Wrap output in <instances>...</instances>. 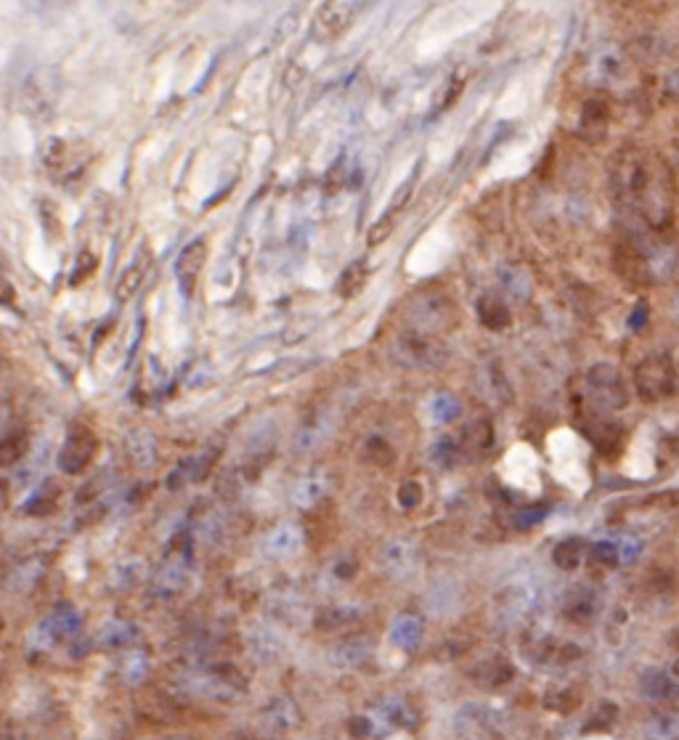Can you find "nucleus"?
<instances>
[{
	"mask_svg": "<svg viewBox=\"0 0 679 740\" xmlns=\"http://www.w3.org/2000/svg\"><path fill=\"white\" fill-rule=\"evenodd\" d=\"M127 449H130L133 462H135L141 470H146V467H151V465L157 462V441H154V436L146 433V430H133L130 438H127Z\"/></svg>",
	"mask_w": 679,
	"mask_h": 740,
	"instance_id": "nucleus-25",
	"label": "nucleus"
},
{
	"mask_svg": "<svg viewBox=\"0 0 679 740\" xmlns=\"http://www.w3.org/2000/svg\"><path fill=\"white\" fill-rule=\"evenodd\" d=\"M675 311L679 313V295H677V300H675Z\"/></svg>",
	"mask_w": 679,
	"mask_h": 740,
	"instance_id": "nucleus-45",
	"label": "nucleus"
},
{
	"mask_svg": "<svg viewBox=\"0 0 679 740\" xmlns=\"http://www.w3.org/2000/svg\"><path fill=\"white\" fill-rule=\"evenodd\" d=\"M587 382L592 388L595 396H600L606 401V406H624V396L619 390V372L611 364H600L595 369H590Z\"/></svg>",
	"mask_w": 679,
	"mask_h": 740,
	"instance_id": "nucleus-14",
	"label": "nucleus"
},
{
	"mask_svg": "<svg viewBox=\"0 0 679 740\" xmlns=\"http://www.w3.org/2000/svg\"><path fill=\"white\" fill-rule=\"evenodd\" d=\"M258 722H260V730H263L266 738H284V736H289L300 728L303 717H300V709L292 698L276 696L260 709Z\"/></svg>",
	"mask_w": 679,
	"mask_h": 740,
	"instance_id": "nucleus-4",
	"label": "nucleus"
},
{
	"mask_svg": "<svg viewBox=\"0 0 679 740\" xmlns=\"http://www.w3.org/2000/svg\"><path fill=\"white\" fill-rule=\"evenodd\" d=\"M390 643L398 651H414L422 643V621L412 613H404L390 627Z\"/></svg>",
	"mask_w": 679,
	"mask_h": 740,
	"instance_id": "nucleus-22",
	"label": "nucleus"
},
{
	"mask_svg": "<svg viewBox=\"0 0 679 740\" xmlns=\"http://www.w3.org/2000/svg\"><path fill=\"white\" fill-rule=\"evenodd\" d=\"M669 85H672V88H675V90L679 93V69L675 72V74H672V77H669Z\"/></svg>",
	"mask_w": 679,
	"mask_h": 740,
	"instance_id": "nucleus-43",
	"label": "nucleus"
},
{
	"mask_svg": "<svg viewBox=\"0 0 679 740\" xmlns=\"http://www.w3.org/2000/svg\"><path fill=\"white\" fill-rule=\"evenodd\" d=\"M390 234H393V220L385 215V218L374 220V226L369 228V242H372V244H380V242H385Z\"/></svg>",
	"mask_w": 679,
	"mask_h": 740,
	"instance_id": "nucleus-40",
	"label": "nucleus"
},
{
	"mask_svg": "<svg viewBox=\"0 0 679 740\" xmlns=\"http://www.w3.org/2000/svg\"><path fill=\"white\" fill-rule=\"evenodd\" d=\"M645 736H648L651 740H679L677 712L656 714L653 720H648V725H645Z\"/></svg>",
	"mask_w": 679,
	"mask_h": 740,
	"instance_id": "nucleus-28",
	"label": "nucleus"
},
{
	"mask_svg": "<svg viewBox=\"0 0 679 740\" xmlns=\"http://www.w3.org/2000/svg\"><path fill=\"white\" fill-rule=\"evenodd\" d=\"M202 260H204V242L202 239H194L189 247H183V252L178 255L175 260V276L183 287V292L189 287H194V279H197V271L202 268Z\"/></svg>",
	"mask_w": 679,
	"mask_h": 740,
	"instance_id": "nucleus-20",
	"label": "nucleus"
},
{
	"mask_svg": "<svg viewBox=\"0 0 679 740\" xmlns=\"http://www.w3.org/2000/svg\"><path fill=\"white\" fill-rule=\"evenodd\" d=\"M579 704H582V696L576 688H555L544 696V706L558 714H571L579 709Z\"/></svg>",
	"mask_w": 679,
	"mask_h": 740,
	"instance_id": "nucleus-30",
	"label": "nucleus"
},
{
	"mask_svg": "<svg viewBox=\"0 0 679 740\" xmlns=\"http://www.w3.org/2000/svg\"><path fill=\"white\" fill-rule=\"evenodd\" d=\"M244 643H247V653H250V656H252V661H258L260 667H271V664H276V661L284 656V651H287L284 637H282L276 629L263 627V624L250 627V629H247V635H244Z\"/></svg>",
	"mask_w": 679,
	"mask_h": 740,
	"instance_id": "nucleus-8",
	"label": "nucleus"
},
{
	"mask_svg": "<svg viewBox=\"0 0 679 740\" xmlns=\"http://www.w3.org/2000/svg\"><path fill=\"white\" fill-rule=\"evenodd\" d=\"M491 443V425L486 420H475L473 425L465 428L462 433V446L470 451V454H483Z\"/></svg>",
	"mask_w": 679,
	"mask_h": 740,
	"instance_id": "nucleus-29",
	"label": "nucleus"
},
{
	"mask_svg": "<svg viewBox=\"0 0 679 740\" xmlns=\"http://www.w3.org/2000/svg\"><path fill=\"white\" fill-rule=\"evenodd\" d=\"M430 462L436 467H451L457 462V443L451 438H438L433 446H430Z\"/></svg>",
	"mask_w": 679,
	"mask_h": 740,
	"instance_id": "nucleus-34",
	"label": "nucleus"
},
{
	"mask_svg": "<svg viewBox=\"0 0 679 740\" xmlns=\"http://www.w3.org/2000/svg\"><path fill=\"white\" fill-rule=\"evenodd\" d=\"M80 629H82V616L77 613V608L69 605V603H61L29 629L27 643H29L32 651L42 653V651H53L61 640L64 643L72 640Z\"/></svg>",
	"mask_w": 679,
	"mask_h": 740,
	"instance_id": "nucleus-2",
	"label": "nucleus"
},
{
	"mask_svg": "<svg viewBox=\"0 0 679 740\" xmlns=\"http://www.w3.org/2000/svg\"><path fill=\"white\" fill-rule=\"evenodd\" d=\"M372 653H374V640L367 637V635H356V637L340 643L335 648L332 659L340 669H359L372 659Z\"/></svg>",
	"mask_w": 679,
	"mask_h": 740,
	"instance_id": "nucleus-15",
	"label": "nucleus"
},
{
	"mask_svg": "<svg viewBox=\"0 0 679 740\" xmlns=\"http://www.w3.org/2000/svg\"><path fill=\"white\" fill-rule=\"evenodd\" d=\"M3 499H5V491H3V486H0V505H3Z\"/></svg>",
	"mask_w": 679,
	"mask_h": 740,
	"instance_id": "nucleus-44",
	"label": "nucleus"
},
{
	"mask_svg": "<svg viewBox=\"0 0 679 740\" xmlns=\"http://www.w3.org/2000/svg\"><path fill=\"white\" fill-rule=\"evenodd\" d=\"M141 579H143V563L138 558L122 560L112 571V587H117V590H133Z\"/></svg>",
	"mask_w": 679,
	"mask_h": 740,
	"instance_id": "nucleus-31",
	"label": "nucleus"
},
{
	"mask_svg": "<svg viewBox=\"0 0 679 740\" xmlns=\"http://www.w3.org/2000/svg\"><path fill=\"white\" fill-rule=\"evenodd\" d=\"M640 688H643V696H648L653 701H667V698L677 696V682L672 680V674L667 669H659V667L643 672Z\"/></svg>",
	"mask_w": 679,
	"mask_h": 740,
	"instance_id": "nucleus-23",
	"label": "nucleus"
},
{
	"mask_svg": "<svg viewBox=\"0 0 679 740\" xmlns=\"http://www.w3.org/2000/svg\"><path fill=\"white\" fill-rule=\"evenodd\" d=\"M595 611H598V597H595L590 590H574V592L568 595L566 605H563L566 619H571V621H576V624L590 621V619L595 616Z\"/></svg>",
	"mask_w": 679,
	"mask_h": 740,
	"instance_id": "nucleus-24",
	"label": "nucleus"
},
{
	"mask_svg": "<svg viewBox=\"0 0 679 740\" xmlns=\"http://www.w3.org/2000/svg\"><path fill=\"white\" fill-rule=\"evenodd\" d=\"M478 311H481L483 324L491 327V329H502V327L510 324V311H507L497 297H483L481 305H478Z\"/></svg>",
	"mask_w": 679,
	"mask_h": 740,
	"instance_id": "nucleus-33",
	"label": "nucleus"
},
{
	"mask_svg": "<svg viewBox=\"0 0 679 740\" xmlns=\"http://www.w3.org/2000/svg\"><path fill=\"white\" fill-rule=\"evenodd\" d=\"M544 520V510L542 507H526V510H521L518 513V528H531V526H536V523H542Z\"/></svg>",
	"mask_w": 679,
	"mask_h": 740,
	"instance_id": "nucleus-41",
	"label": "nucleus"
},
{
	"mask_svg": "<svg viewBox=\"0 0 679 740\" xmlns=\"http://www.w3.org/2000/svg\"><path fill=\"white\" fill-rule=\"evenodd\" d=\"M327 491H329V478L324 473H311L292 486V502L303 510H311L327 497Z\"/></svg>",
	"mask_w": 679,
	"mask_h": 740,
	"instance_id": "nucleus-17",
	"label": "nucleus"
},
{
	"mask_svg": "<svg viewBox=\"0 0 679 740\" xmlns=\"http://www.w3.org/2000/svg\"><path fill=\"white\" fill-rule=\"evenodd\" d=\"M93 451H96V441L88 430H77L72 433L61 451H58V470L66 473V475H77L85 470V465L93 459Z\"/></svg>",
	"mask_w": 679,
	"mask_h": 740,
	"instance_id": "nucleus-10",
	"label": "nucleus"
},
{
	"mask_svg": "<svg viewBox=\"0 0 679 740\" xmlns=\"http://www.w3.org/2000/svg\"><path fill=\"white\" fill-rule=\"evenodd\" d=\"M592 66H595V72H598L600 77H606V80H608V77H613V74L619 72V66H621V56H619L613 48H603V50L595 56V64H592Z\"/></svg>",
	"mask_w": 679,
	"mask_h": 740,
	"instance_id": "nucleus-36",
	"label": "nucleus"
},
{
	"mask_svg": "<svg viewBox=\"0 0 679 740\" xmlns=\"http://www.w3.org/2000/svg\"><path fill=\"white\" fill-rule=\"evenodd\" d=\"M422 497H425V491H422V483H420V481H406V483H401V489H398V505H401L404 510L420 507V505H422Z\"/></svg>",
	"mask_w": 679,
	"mask_h": 740,
	"instance_id": "nucleus-37",
	"label": "nucleus"
},
{
	"mask_svg": "<svg viewBox=\"0 0 679 740\" xmlns=\"http://www.w3.org/2000/svg\"><path fill=\"white\" fill-rule=\"evenodd\" d=\"M669 674H672V680L679 685V659L672 664V667H669Z\"/></svg>",
	"mask_w": 679,
	"mask_h": 740,
	"instance_id": "nucleus-42",
	"label": "nucleus"
},
{
	"mask_svg": "<svg viewBox=\"0 0 679 740\" xmlns=\"http://www.w3.org/2000/svg\"><path fill=\"white\" fill-rule=\"evenodd\" d=\"M449 252H451V244H449L446 239H441V234L433 231V234L425 236V239L417 244V250L409 255V271L430 274V271H436V268L444 266V260L449 258Z\"/></svg>",
	"mask_w": 679,
	"mask_h": 740,
	"instance_id": "nucleus-11",
	"label": "nucleus"
},
{
	"mask_svg": "<svg viewBox=\"0 0 679 740\" xmlns=\"http://www.w3.org/2000/svg\"><path fill=\"white\" fill-rule=\"evenodd\" d=\"M412 316L422 324V329H446L454 321V308L441 295L436 297L430 295L425 300H417V305H412Z\"/></svg>",
	"mask_w": 679,
	"mask_h": 740,
	"instance_id": "nucleus-13",
	"label": "nucleus"
},
{
	"mask_svg": "<svg viewBox=\"0 0 679 740\" xmlns=\"http://www.w3.org/2000/svg\"><path fill=\"white\" fill-rule=\"evenodd\" d=\"M170 740H186V738H170Z\"/></svg>",
	"mask_w": 679,
	"mask_h": 740,
	"instance_id": "nucleus-46",
	"label": "nucleus"
},
{
	"mask_svg": "<svg viewBox=\"0 0 679 740\" xmlns=\"http://www.w3.org/2000/svg\"><path fill=\"white\" fill-rule=\"evenodd\" d=\"M149 674V656L141 648H130L122 656V667H120V677L125 685H141Z\"/></svg>",
	"mask_w": 679,
	"mask_h": 740,
	"instance_id": "nucleus-27",
	"label": "nucleus"
},
{
	"mask_svg": "<svg viewBox=\"0 0 679 740\" xmlns=\"http://www.w3.org/2000/svg\"><path fill=\"white\" fill-rule=\"evenodd\" d=\"M459 412H462V404L451 393H433L425 401V420L430 425H449L459 417Z\"/></svg>",
	"mask_w": 679,
	"mask_h": 740,
	"instance_id": "nucleus-21",
	"label": "nucleus"
},
{
	"mask_svg": "<svg viewBox=\"0 0 679 740\" xmlns=\"http://www.w3.org/2000/svg\"><path fill=\"white\" fill-rule=\"evenodd\" d=\"M619 544V560L621 563H635L637 560V555H640V542L635 539V536H624L621 542H616Z\"/></svg>",
	"mask_w": 679,
	"mask_h": 740,
	"instance_id": "nucleus-39",
	"label": "nucleus"
},
{
	"mask_svg": "<svg viewBox=\"0 0 679 740\" xmlns=\"http://www.w3.org/2000/svg\"><path fill=\"white\" fill-rule=\"evenodd\" d=\"M616 720H619V706L613 701H603V704H598V709H592V714L582 725V730L584 733H606Z\"/></svg>",
	"mask_w": 679,
	"mask_h": 740,
	"instance_id": "nucleus-32",
	"label": "nucleus"
},
{
	"mask_svg": "<svg viewBox=\"0 0 679 740\" xmlns=\"http://www.w3.org/2000/svg\"><path fill=\"white\" fill-rule=\"evenodd\" d=\"M369 728H372V740L388 738L396 730H414L417 728V709L406 704L401 696H382L369 706Z\"/></svg>",
	"mask_w": 679,
	"mask_h": 740,
	"instance_id": "nucleus-3",
	"label": "nucleus"
},
{
	"mask_svg": "<svg viewBox=\"0 0 679 740\" xmlns=\"http://www.w3.org/2000/svg\"><path fill=\"white\" fill-rule=\"evenodd\" d=\"M186 587H189V566L181 563V560L165 563V566L154 574V579H151V590H154V595L162 597V600L178 597Z\"/></svg>",
	"mask_w": 679,
	"mask_h": 740,
	"instance_id": "nucleus-12",
	"label": "nucleus"
},
{
	"mask_svg": "<svg viewBox=\"0 0 679 740\" xmlns=\"http://www.w3.org/2000/svg\"><path fill=\"white\" fill-rule=\"evenodd\" d=\"M417 566H420V547L409 536L388 539L385 547L380 550V568L390 579H406L417 571Z\"/></svg>",
	"mask_w": 679,
	"mask_h": 740,
	"instance_id": "nucleus-5",
	"label": "nucleus"
},
{
	"mask_svg": "<svg viewBox=\"0 0 679 740\" xmlns=\"http://www.w3.org/2000/svg\"><path fill=\"white\" fill-rule=\"evenodd\" d=\"M544 587H539L536 582H521L502 595V608L510 619H531L544 608Z\"/></svg>",
	"mask_w": 679,
	"mask_h": 740,
	"instance_id": "nucleus-7",
	"label": "nucleus"
},
{
	"mask_svg": "<svg viewBox=\"0 0 679 740\" xmlns=\"http://www.w3.org/2000/svg\"><path fill=\"white\" fill-rule=\"evenodd\" d=\"M513 664L502 656H491V659H483L481 664H475V669L470 672V677L481 685H489V688H499V685H507L513 680Z\"/></svg>",
	"mask_w": 679,
	"mask_h": 740,
	"instance_id": "nucleus-19",
	"label": "nucleus"
},
{
	"mask_svg": "<svg viewBox=\"0 0 679 740\" xmlns=\"http://www.w3.org/2000/svg\"><path fill=\"white\" fill-rule=\"evenodd\" d=\"M178 685L189 696L212 701V704H236L247 696V680L242 677L239 669H234L228 664L186 669L178 677Z\"/></svg>",
	"mask_w": 679,
	"mask_h": 740,
	"instance_id": "nucleus-1",
	"label": "nucleus"
},
{
	"mask_svg": "<svg viewBox=\"0 0 679 740\" xmlns=\"http://www.w3.org/2000/svg\"><path fill=\"white\" fill-rule=\"evenodd\" d=\"M635 380L645 398H664L667 393H672V385H675L672 361L667 356H651L648 361L640 364Z\"/></svg>",
	"mask_w": 679,
	"mask_h": 740,
	"instance_id": "nucleus-6",
	"label": "nucleus"
},
{
	"mask_svg": "<svg viewBox=\"0 0 679 740\" xmlns=\"http://www.w3.org/2000/svg\"><path fill=\"white\" fill-rule=\"evenodd\" d=\"M348 736L353 740H372V728H369L367 714H359V717L348 720Z\"/></svg>",
	"mask_w": 679,
	"mask_h": 740,
	"instance_id": "nucleus-38",
	"label": "nucleus"
},
{
	"mask_svg": "<svg viewBox=\"0 0 679 740\" xmlns=\"http://www.w3.org/2000/svg\"><path fill=\"white\" fill-rule=\"evenodd\" d=\"M587 550H590V547H587L582 539L571 536V539H563V542L555 547L552 560H555V566L563 568V571H576V568L582 566V560L587 558Z\"/></svg>",
	"mask_w": 679,
	"mask_h": 740,
	"instance_id": "nucleus-26",
	"label": "nucleus"
},
{
	"mask_svg": "<svg viewBox=\"0 0 679 740\" xmlns=\"http://www.w3.org/2000/svg\"><path fill=\"white\" fill-rule=\"evenodd\" d=\"M359 619H361V608L356 603H340V605H329V608L319 611L313 624L319 632H340Z\"/></svg>",
	"mask_w": 679,
	"mask_h": 740,
	"instance_id": "nucleus-18",
	"label": "nucleus"
},
{
	"mask_svg": "<svg viewBox=\"0 0 679 740\" xmlns=\"http://www.w3.org/2000/svg\"><path fill=\"white\" fill-rule=\"evenodd\" d=\"M135 635H138V632H135L133 621H125V619H106V621L98 627L93 643H96V648L117 651V648L130 645V643L135 640Z\"/></svg>",
	"mask_w": 679,
	"mask_h": 740,
	"instance_id": "nucleus-16",
	"label": "nucleus"
},
{
	"mask_svg": "<svg viewBox=\"0 0 679 740\" xmlns=\"http://www.w3.org/2000/svg\"><path fill=\"white\" fill-rule=\"evenodd\" d=\"M300 550H303V531L295 523H279L260 542V552L268 560H289Z\"/></svg>",
	"mask_w": 679,
	"mask_h": 740,
	"instance_id": "nucleus-9",
	"label": "nucleus"
},
{
	"mask_svg": "<svg viewBox=\"0 0 679 740\" xmlns=\"http://www.w3.org/2000/svg\"><path fill=\"white\" fill-rule=\"evenodd\" d=\"M587 555L595 560V563H600V566H616V563H621L619 560V544L616 542H608V539H600V542H595L590 550H587Z\"/></svg>",
	"mask_w": 679,
	"mask_h": 740,
	"instance_id": "nucleus-35",
	"label": "nucleus"
}]
</instances>
